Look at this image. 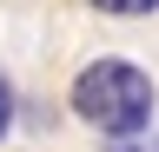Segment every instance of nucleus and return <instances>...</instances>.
I'll return each mask as SVG.
<instances>
[{
    "mask_svg": "<svg viewBox=\"0 0 159 152\" xmlns=\"http://www.w3.org/2000/svg\"><path fill=\"white\" fill-rule=\"evenodd\" d=\"M86 7L113 13V20H139V13H159V0H86Z\"/></svg>",
    "mask_w": 159,
    "mask_h": 152,
    "instance_id": "obj_2",
    "label": "nucleus"
},
{
    "mask_svg": "<svg viewBox=\"0 0 159 152\" xmlns=\"http://www.w3.org/2000/svg\"><path fill=\"white\" fill-rule=\"evenodd\" d=\"M13 119H20V99H13V80L0 73V145H7V132H13Z\"/></svg>",
    "mask_w": 159,
    "mask_h": 152,
    "instance_id": "obj_3",
    "label": "nucleus"
},
{
    "mask_svg": "<svg viewBox=\"0 0 159 152\" xmlns=\"http://www.w3.org/2000/svg\"><path fill=\"white\" fill-rule=\"evenodd\" d=\"M113 152H159V145H139V139H113Z\"/></svg>",
    "mask_w": 159,
    "mask_h": 152,
    "instance_id": "obj_4",
    "label": "nucleus"
},
{
    "mask_svg": "<svg viewBox=\"0 0 159 152\" xmlns=\"http://www.w3.org/2000/svg\"><path fill=\"white\" fill-rule=\"evenodd\" d=\"M66 106H73V119H86L93 132H106V139H139V132L152 126V112H159V86H152L146 66L106 53V60H86L73 73Z\"/></svg>",
    "mask_w": 159,
    "mask_h": 152,
    "instance_id": "obj_1",
    "label": "nucleus"
}]
</instances>
